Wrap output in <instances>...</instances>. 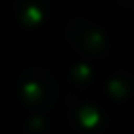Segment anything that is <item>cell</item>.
<instances>
[{"label": "cell", "instance_id": "3957f363", "mask_svg": "<svg viewBox=\"0 0 134 134\" xmlns=\"http://www.w3.org/2000/svg\"><path fill=\"white\" fill-rule=\"evenodd\" d=\"M17 15L24 26H37L48 15V0H17Z\"/></svg>", "mask_w": 134, "mask_h": 134}, {"label": "cell", "instance_id": "6da1fadb", "mask_svg": "<svg viewBox=\"0 0 134 134\" xmlns=\"http://www.w3.org/2000/svg\"><path fill=\"white\" fill-rule=\"evenodd\" d=\"M20 96L26 105L37 110L53 107L57 99V85L52 74L41 66H31L20 75Z\"/></svg>", "mask_w": 134, "mask_h": 134}, {"label": "cell", "instance_id": "7a4b0ae2", "mask_svg": "<svg viewBox=\"0 0 134 134\" xmlns=\"http://www.w3.org/2000/svg\"><path fill=\"white\" fill-rule=\"evenodd\" d=\"M66 37L81 52L99 53L105 50V37L88 20H83V19L70 20V24L66 26Z\"/></svg>", "mask_w": 134, "mask_h": 134}]
</instances>
